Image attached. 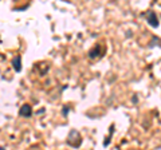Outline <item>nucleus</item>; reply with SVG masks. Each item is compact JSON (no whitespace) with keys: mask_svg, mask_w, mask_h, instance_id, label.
Wrapping results in <instances>:
<instances>
[{"mask_svg":"<svg viewBox=\"0 0 161 150\" xmlns=\"http://www.w3.org/2000/svg\"><path fill=\"white\" fill-rule=\"evenodd\" d=\"M19 114L22 117H30L32 114V109H31V106H28V104H23L22 107H20V110H19Z\"/></svg>","mask_w":161,"mask_h":150,"instance_id":"f257e3e1","label":"nucleus"},{"mask_svg":"<svg viewBox=\"0 0 161 150\" xmlns=\"http://www.w3.org/2000/svg\"><path fill=\"white\" fill-rule=\"evenodd\" d=\"M12 66H14V68L16 70V71H20V70H22V64H20V56H16V58L14 59Z\"/></svg>","mask_w":161,"mask_h":150,"instance_id":"f03ea898","label":"nucleus"}]
</instances>
